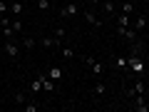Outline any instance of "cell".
Wrapping results in <instances>:
<instances>
[{"label": "cell", "instance_id": "cell-1", "mask_svg": "<svg viewBox=\"0 0 149 112\" xmlns=\"http://www.w3.org/2000/svg\"><path fill=\"white\" fill-rule=\"evenodd\" d=\"M127 67L129 70H132V72L134 75H144V67H147V65H144V57H142V55H129V57H127Z\"/></svg>", "mask_w": 149, "mask_h": 112}, {"label": "cell", "instance_id": "cell-2", "mask_svg": "<svg viewBox=\"0 0 149 112\" xmlns=\"http://www.w3.org/2000/svg\"><path fill=\"white\" fill-rule=\"evenodd\" d=\"M37 77H40V82H42V90L45 92H55V87H57V82H55V80H50L45 72H37Z\"/></svg>", "mask_w": 149, "mask_h": 112}, {"label": "cell", "instance_id": "cell-3", "mask_svg": "<svg viewBox=\"0 0 149 112\" xmlns=\"http://www.w3.org/2000/svg\"><path fill=\"white\" fill-rule=\"evenodd\" d=\"M5 52H8L10 60H17V57H20V45L13 43V40H8V43H5Z\"/></svg>", "mask_w": 149, "mask_h": 112}, {"label": "cell", "instance_id": "cell-4", "mask_svg": "<svg viewBox=\"0 0 149 112\" xmlns=\"http://www.w3.org/2000/svg\"><path fill=\"white\" fill-rule=\"evenodd\" d=\"M77 13H80V5H74V3H70V5H65L62 10H60V15H62V18H74Z\"/></svg>", "mask_w": 149, "mask_h": 112}, {"label": "cell", "instance_id": "cell-5", "mask_svg": "<svg viewBox=\"0 0 149 112\" xmlns=\"http://www.w3.org/2000/svg\"><path fill=\"white\" fill-rule=\"evenodd\" d=\"M129 25H132V15L119 13V15H117V27H129Z\"/></svg>", "mask_w": 149, "mask_h": 112}, {"label": "cell", "instance_id": "cell-6", "mask_svg": "<svg viewBox=\"0 0 149 112\" xmlns=\"http://www.w3.org/2000/svg\"><path fill=\"white\" fill-rule=\"evenodd\" d=\"M147 15H139L137 18V20H132V27H134V30H147Z\"/></svg>", "mask_w": 149, "mask_h": 112}, {"label": "cell", "instance_id": "cell-7", "mask_svg": "<svg viewBox=\"0 0 149 112\" xmlns=\"http://www.w3.org/2000/svg\"><path fill=\"white\" fill-rule=\"evenodd\" d=\"M10 13H13L15 18L22 15V0H13V3H10Z\"/></svg>", "mask_w": 149, "mask_h": 112}, {"label": "cell", "instance_id": "cell-8", "mask_svg": "<svg viewBox=\"0 0 149 112\" xmlns=\"http://www.w3.org/2000/svg\"><path fill=\"white\" fill-rule=\"evenodd\" d=\"M112 65H114V67H127V57H124V55H114V57H112Z\"/></svg>", "mask_w": 149, "mask_h": 112}, {"label": "cell", "instance_id": "cell-9", "mask_svg": "<svg viewBox=\"0 0 149 112\" xmlns=\"http://www.w3.org/2000/svg\"><path fill=\"white\" fill-rule=\"evenodd\" d=\"M40 45H45L47 50H52V48H57V45H62V43L55 40V37H42V43H40Z\"/></svg>", "mask_w": 149, "mask_h": 112}, {"label": "cell", "instance_id": "cell-10", "mask_svg": "<svg viewBox=\"0 0 149 112\" xmlns=\"http://www.w3.org/2000/svg\"><path fill=\"white\" fill-rule=\"evenodd\" d=\"M85 20L90 22V25H95V27H100V25H104V22H102L100 18H97V15H92V13H85Z\"/></svg>", "mask_w": 149, "mask_h": 112}, {"label": "cell", "instance_id": "cell-11", "mask_svg": "<svg viewBox=\"0 0 149 112\" xmlns=\"http://www.w3.org/2000/svg\"><path fill=\"white\" fill-rule=\"evenodd\" d=\"M132 90H134V95H144V92H147V85H144V80H137L132 85Z\"/></svg>", "mask_w": 149, "mask_h": 112}, {"label": "cell", "instance_id": "cell-12", "mask_svg": "<svg viewBox=\"0 0 149 112\" xmlns=\"http://www.w3.org/2000/svg\"><path fill=\"white\" fill-rule=\"evenodd\" d=\"M102 10H104L107 15H114V10H117V5H114L112 0H104V3H102Z\"/></svg>", "mask_w": 149, "mask_h": 112}, {"label": "cell", "instance_id": "cell-13", "mask_svg": "<svg viewBox=\"0 0 149 112\" xmlns=\"http://www.w3.org/2000/svg\"><path fill=\"white\" fill-rule=\"evenodd\" d=\"M47 77H50V80H55V82H57L60 77H62V67H50V72H47Z\"/></svg>", "mask_w": 149, "mask_h": 112}, {"label": "cell", "instance_id": "cell-14", "mask_svg": "<svg viewBox=\"0 0 149 112\" xmlns=\"http://www.w3.org/2000/svg\"><path fill=\"white\" fill-rule=\"evenodd\" d=\"M90 67H92V75H102L104 72V62H100V60H95Z\"/></svg>", "mask_w": 149, "mask_h": 112}, {"label": "cell", "instance_id": "cell-15", "mask_svg": "<svg viewBox=\"0 0 149 112\" xmlns=\"http://www.w3.org/2000/svg\"><path fill=\"white\" fill-rule=\"evenodd\" d=\"M122 37H127L129 43H137V30H132V27H127V30L122 32Z\"/></svg>", "mask_w": 149, "mask_h": 112}, {"label": "cell", "instance_id": "cell-16", "mask_svg": "<svg viewBox=\"0 0 149 112\" xmlns=\"http://www.w3.org/2000/svg\"><path fill=\"white\" fill-rule=\"evenodd\" d=\"M40 90H42V82H40V77H35L30 82V92H40Z\"/></svg>", "mask_w": 149, "mask_h": 112}, {"label": "cell", "instance_id": "cell-17", "mask_svg": "<svg viewBox=\"0 0 149 112\" xmlns=\"http://www.w3.org/2000/svg\"><path fill=\"white\" fill-rule=\"evenodd\" d=\"M22 45H25V50H32V48H35V37H30V35H27L25 40H22Z\"/></svg>", "mask_w": 149, "mask_h": 112}, {"label": "cell", "instance_id": "cell-18", "mask_svg": "<svg viewBox=\"0 0 149 112\" xmlns=\"http://www.w3.org/2000/svg\"><path fill=\"white\" fill-rule=\"evenodd\" d=\"M3 35H5L8 40H13V37H15V32H13V27H10V25H3Z\"/></svg>", "mask_w": 149, "mask_h": 112}, {"label": "cell", "instance_id": "cell-19", "mask_svg": "<svg viewBox=\"0 0 149 112\" xmlns=\"http://www.w3.org/2000/svg\"><path fill=\"white\" fill-rule=\"evenodd\" d=\"M104 92H107V87L102 85V82H97V85H95V95H97V97H102Z\"/></svg>", "mask_w": 149, "mask_h": 112}, {"label": "cell", "instance_id": "cell-20", "mask_svg": "<svg viewBox=\"0 0 149 112\" xmlns=\"http://www.w3.org/2000/svg\"><path fill=\"white\" fill-rule=\"evenodd\" d=\"M10 27H13V32H20V30H22V22L15 18V20H10Z\"/></svg>", "mask_w": 149, "mask_h": 112}, {"label": "cell", "instance_id": "cell-21", "mask_svg": "<svg viewBox=\"0 0 149 112\" xmlns=\"http://www.w3.org/2000/svg\"><path fill=\"white\" fill-rule=\"evenodd\" d=\"M62 57H65V60H72V57H74V50H72V48H62Z\"/></svg>", "mask_w": 149, "mask_h": 112}, {"label": "cell", "instance_id": "cell-22", "mask_svg": "<svg viewBox=\"0 0 149 112\" xmlns=\"http://www.w3.org/2000/svg\"><path fill=\"white\" fill-rule=\"evenodd\" d=\"M37 8H40L42 13H47L50 10V0H37Z\"/></svg>", "mask_w": 149, "mask_h": 112}, {"label": "cell", "instance_id": "cell-23", "mask_svg": "<svg viewBox=\"0 0 149 112\" xmlns=\"http://www.w3.org/2000/svg\"><path fill=\"white\" fill-rule=\"evenodd\" d=\"M122 13H127V15H132V13H134V5H132V3H124V5H122Z\"/></svg>", "mask_w": 149, "mask_h": 112}, {"label": "cell", "instance_id": "cell-24", "mask_svg": "<svg viewBox=\"0 0 149 112\" xmlns=\"http://www.w3.org/2000/svg\"><path fill=\"white\" fill-rule=\"evenodd\" d=\"M62 37H65V27H57V30H55V40L62 43Z\"/></svg>", "mask_w": 149, "mask_h": 112}, {"label": "cell", "instance_id": "cell-25", "mask_svg": "<svg viewBox=\"0 0 149 112\" xmlns=\"http://www.w3.org/2000/svg\"><path fill=\"white\" fill-rule=\"evenodd\" d=\"M15 102L22 105V102H25V92H15Z\"/></svg>", "mask_w": 149, "mask_h": 112}, {"label": "cell", "instance_id": "cell-26", "mask_svg": "<svg viewBox=\"0 0 149 112\" xmlns=\"http://www.w3.org/2000/svg\"><path fill=\"white\" fill-rule=\"evenodd\" d=\"M8 13V5H5V0H0V15H5Z\"/></svg>", "mask_w": 149, "mask_h": 112}, {"label": "cell", "instance_id": "cell-27", "mask_svg": "<svg viewBox=\"0 0 149 112\" xmlns=\"http://www.w3.org/2000/svg\"><path fill=\"white\" fill-rule=\"evenodd\" d=\"M37 110H40L37 105H25V112H37Z\"/></svg>", "mask_w": 149, "mask_h": 112}]
</instances>
